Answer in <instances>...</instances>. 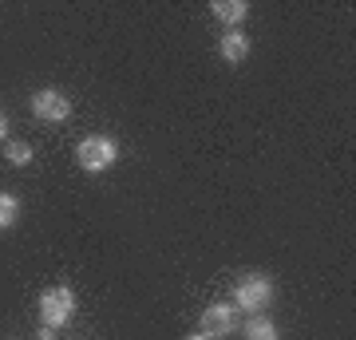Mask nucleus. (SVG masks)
<instances>
[{
  "mask_svg": "<svg viewBox=\"0 0 356 340\" xmlns=\"http://www.w3.org/2000/svg\"><path fill=\"white\" fill-rule=\"evenodd\" d=\"M76 163L79 170H88V175H103V170H111L119 163V143L111 135H88V139H79L76 147Z\"/></svg>",
  "mask_w": 356,
  "mask_h": 340,
  "instance_id": "obj_1",
  "label": "nucleus"
},
{
  "mask_svg": "<svg viewBox=\"0 0 356 340\" xmlns=\"http://www.w3.org/2000/svg\"><path fill=\"white\" fill-rule=\"evenodd\" d=\"M273 277H266V273H245L238 285H234V309H245V313H261V309H269V301H273Z\"/></svg>",
  "mask_w": 356,
  "mask_h": 340,
  "instance_id": "obj_2",
  "label": "nucleus"
},
{
  "mask_svg": "<svg viewBox=\"0 0 356 340\" xmlns=\"http://www.w3.org/2000/svg\"><path fill=\"white\" fill-rule=\"evenodd\" d=\"M72 316H76V293L67 285H51V289L40 293V325L64 328Z\"/></svg>",
  "mask_w": 356,
  "mask_h": 340,
  "instance_id": "obj_3",
  "label": "nucleus"
},
{
  "mask_svg": "<svg viewBox=\"0 0 356 340\" xmlns=\"http://www.w3.org/2000/svg\"><path fill=\"white\" fill-rule=\"evenodd\" d=\"M32 115H36L40 123H67L72 119V99H67L64 91H56V88H40L36 95H32Z\"/></svg>",
  "mask_w": 356,
  "mask_h": 340,
  "instance_id": "obj_4",
  "label": "nucleus"
},
{
  "mask_svg": "<svg viewBox=\"0 0 356 340\" xmlns=\"http://www.w3.org/2000/svg\"><path fill=\"white\" fill-rule=\"evenodd\" d=\"M238 328V309L234 305H226V301H214L210 309H202V337H210V340H222V337H229Z\"/></svg>",
  "mask_w": 356,
  "mask_h": 340,
  "instance_id": "obj_5",
  "label": "nucleus"
},
{
  "mask_svg": "<svg viewBox=\"0 0 356 340\" xmlns=\"http://www.w3.org/2000/svg\"><path fill=\"white\" fill-rule=\"evenodd\" d=\"M250 48H254V44H250V36H245L242 28H226L222 40H218V56L226 63H242L245 56H250Z\"/></svg>",
  "mask_w": 356,
  "mask_h": 340,
  "instance_id": "obj_6",
  "label": "nucleus"
},
{
  "mask_svg": "<svg viewBox=\"0 0 356 340\" xmlns=\"http://www.w3.org/2000/svg\"><path fill=\"white\" fill-rule=\"evenodd\" d=\"M210 13H214L218 24L238 28V24H245V16H250V4H245V0H214V4H210Z\"/></svg>",
  "mask_w": 356,
  "mask_h": 340,
  "instance_id": "obj_7",
  "label": "nucleus"
},
{
  "mask_svg": "<svg viewBox=\"0 0 356 340\" xmlns=\"http://www.w3.org/2000/svg\"><path fill=\"white\" fill-rule=\"evenodd\" d=\"M245 340H281L277 325L269 321L266 313H250V325H245Z\"/></svg>",
  "mask_w": 356,
  "mask_h": 340,
  "instance_id": "obj_8",
  "label": "nucleus"
},
{
  "mask_svg": "<svg viewBox=\"0 0 356 340\" xmlns=\"http://www.w3.org/2000/svg\"><path fill=\"white\" fill-rule=\"evenodd\" d=\"M16 218H20V198H16V194H4V190H0V229L16 226Z\"/></svg>",
  "mask_w": 356,
  "mask_h": 340,
  "instance_id": "obj_9",
  "label": "nucleus"
},
{
  "mask_svg": "<svg viewBox=\"0 0 356 340\" xmlns=\"http://www.w3.org/2000/svg\"><path fill=\"white\" fill-rule=\"evenodd\" d=\"M4 159H8L13 166H32L36 151H32L28 143H4Z\"/></svg>",
  "mask_w": 356,
  "mask_h": 340,
  "instance_id": "obj_10",
  "label": "nucleus"
},
{
  "mask_svg": "<svg viewBox=\"0 0 356 340\" xmlns=\"http://www.w3.org/2000/svg\"><path fill=\"white\" fill-rule=\"evenodd\" d=\"M4 139H8V115L0 111V143H4Z\"/></svg>",
  "mask_w": 356,
  "mask_h": 340,
  "instance_id": "obj_11",
  "label": "nucleus"
},
{
  "mask_svg": "<svg viewBox=\"0 0 356 340\" xmlns=\"http://www.w3.org/2000/svg\"><path fill=\"white\" fill-rule=\"evenodd\" d=\"M36 340H56V328H48V325H40V337Z\"/></svg>",
  "mask_w": 356,
  "mask_h": 340,
  "instance_id": "obj_12",
  "label": "nucleus"
},
{
  "mask_svg": "<svg viewBox=\"0 0 356 340\" xmlns=\"http://www.w3.org/2000/svg\"><path fill=\"white\" fill-rule=\"evenodd\" d=\"M186 340H210V337H202V332H194V337H186Z\"/></svg>",
  "mask_w": 356,
  "mask_h": 340,
  "instance_id": "obj_13",
  "label": "nucleus"
}]
</instances>
